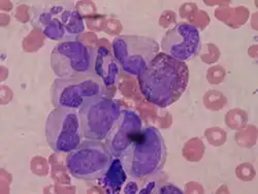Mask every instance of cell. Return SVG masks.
<instances>
[{"label": "cell", "mask_w": 258, "mask_h": 194, "mask_svg": "<svg viewBox=\"0 0 258 194\" xmlns=\"http://www.w3.org/2000/svg\"><path fill=\"white\" fill-rule=\"evenodd\" d=\"M106 139H112L107 148L112 155L120 157V163L129 177L142 180L162 170L166 160L162 136L153 126L142 127V121L135 113H122Z\"/></svg>", "instance_id": "6da1fadb"}, {"label": "cell", "mask_w": 258, "mask_h": 194, "mask_svg": "<svg viewBox=\"0 0 258 194\" xmlns=\"http://www.w3.org/2000/svg\"><path fill=\"white\" fill-rule=\"evenodd\" d=\"M138 80L140 90L148 101L166 107L178 101L186 91L189 70L184 62L158 53Z\"/></svg>", "instance_id": "7a4b0ae2"}, {"label": "cell", "mask_w": 258, "mask_h": 194, "mask_svg": "<svg viewBox=\"0 0 258 194\" xmlns=\"http://www.w3.org/2000/svg\"><path fill=\"white\" fill-rule=\"evenodd\" d=\"M51 66L55 75L62 80L99 81L95 70V51L79 40L70 39L59 42L52 52Z\"/></svg>", "instance_id": "3957f363"}, {"label": "cell", "mask_w": 258, "mask_h": 194, "mask_svg": "<svg viewBox=\"0 0 258 194\" xmlns=\"http://www.w3.org/2000/svg\"><path fill=\"white\" fill-rule=\"evenodd\" d=\"M120 106L101 94L86 98L79 107L83 136L93 141H102L112 133L121 117Z\"/></svg>", "instance_id": "277c9868"}, {"label": "cell", "mask_w": 258, "mask_h": 194, "mask_svg": "<svg viewBox=\"0 0 258 194\" xmlns=\"http://www.w3.org/2000/svg\"><path fill=\"white\" fill-rule=\"evenodd\" d=\"M112 164V153L100 141H85L67 158L70 174L79 180L94 181L103 177Z\"/></svg>", "instance_id": "5b68a950"}, {"label": "cell", "mask_w": 258, "mask_h": 194, "mask_svg": "<svg viewBox=\"0 0 258 194\" xmlns=\"http://www.w3.org/2000/svg\"><path fill=\"white\" fill-rule=\"evenodd\" d=\"M113 51L120 67L139 76L159 53L158 42L145 35H121L114 39Z\"/></svg>", "instance_id": "8992f818"}, {"label": "cell", "mask_w": 258, "mask_h": 194, "mask_svg": "<svg viewBox=\"0 0 258 194\" xmlns=\"http://www.w3.org/2000/svg\"><path fill=\"white\" fill-rule=\"evenodd\" d=\"M83 137L77 109L56 107L46 122V138L51 149L57 153L72 152L77 149Z\"/></svg>", "instance_id": "52a82bcc"}, {"label": "cell", "mask_w": 258, "mask_h": 194, "mask_svg": "<svg viewBox=\"0 0 258 194\" xmlns=\"http://www.w3.org/2000/svg\"><path fill=\"white\" fill-rule=\"evenodd\" d=\"M199 29L190 23H179L168 30L162 38V53L171 58L185 62L196 57L201 50Z\"/></svg>", "instance_id": "ba28073f"}, {"label": "cell", "mask_w": 258, "mask_h": 194, "mask_svg": "<svg viewBox=\"0 0 258 194\" xmlns=\"http://www.w3.org/2000/svg\"><path fill=\"white\" fill-rule=\"evenodd\" d=\"M99 81L57 79L52 86V102L56 107H80L83 101L92 95L100 94Z\"/></svg>", "instance_id": "9c48e42d"}]
</instances>
